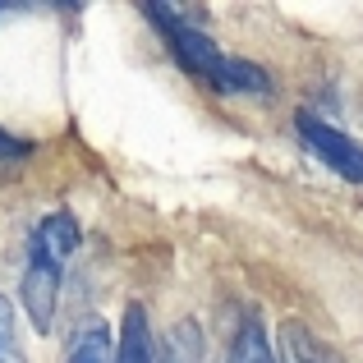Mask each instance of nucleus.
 <instances>
[{
	"instance_id": "obj_1",
	"label": "nucleus",
	"mask_w": 363,
	"mask_h": 363,
	"mask_svg": "<svg viewBox=\"0 0 363 363\" xmlns=\"http://www.w3.org/2000/svg\"><path fill=\"white\" fill-rule=\"evenodd\" d=\"M147 18H157V28L166 33L170 51H175V60L184 65V69L203 74L207 83H216V74H221V60H225V51H221V46H216L212 37L203 33V28L184 23V18H179L170 5H147Z\"/></svg>"
},
{
	"instance_id": "obj_2",
	"label": "nucleus",
	"mask_w": 363,
	"mask_h": 363,
	"mask_svg": "<svg viewBox=\"0 0 363 363\" xmlns=\"http://www.w3.org/2000/svg\"><path fill=\"white\" fill-rule=\"evenodd\" d=\"M294 129H299L303 147H308L327 170H336L340 179H350V184H363V147L350 138V133H340L336 124L318 120L313 111H299V116H294Z\"/></svg>"
},
{
	"instance_id": "obj_3",
	"label": "nucleus",
	"mask_w": 363,
	"mask_h": 363,
	"mask_svg": "<svg viewBox=\"0 0 363 363\" xmlns=\"http://www.w3.org/2000/svg\"><path fill=\"white\" fill-rule=\"evenodd\" d=\"M18 299H23L33 327L46 336V331H51V322H55V299H60V267L42 262V257H28L23 281H18Z\"/></svg>"
},
{
	"instance_id": "obj_4",
	"label": "nucleus",
	"mask_w": 363,
	"mask_h": 363,
	"mask_svg": "<svg viewBox=\"0 0 363 363\" xmlns=\"http://www.w3.org/2000/svg\"><path fill=\"white\" fill-rule=\"evenodd\" d=\"M74 248H79V221H74L69 212H51V216L37 221L28 257H42V262H51V267L65 272V262L74 257Z\"/></svg>"
},
{
	"instance_id": "obj_5",
	"label": "nucleus",
	"mask_w": 363,
	"mask_h": 363,
	"mask_svg": "<svg viewBox=\"0 0 363 363\" xmlns=\"http://www.w3.org/2000/svg\"><path fill=\"white\" fill-rule=\"evenodd\" d=\"M212 88L230 92V97H272V79H267V69H257L253 60H240V55H225V60H221V74H216Z\"/></svg>"
},
{
	"instance_id": "obj_6",
	"label": "nucleus",
	"mask_w": 363,
	"mask_h": 363,
	"mask_svg": "<svg viewBox=\"0 0 363 363\" xmlns=\"http://www.w3.org/2000/svg\"><path fill=\"white\" fill-rule=\"evenodd\" d=\"M152 327H147V313L138 308V303H129V313H124V327H120V345L111 363H152Z\"/></svg>"
},
{
	"instance_id": "obj_7",
	"label": "nucleus",
	"mask_w": 363,
	"mask_h": 363,
	"mask_svg": "<svg viewBox=\"0 0 363 363\" xmlns=\"http://www.w3.org/2000/svg\"><path fill=\"white\" fill-rule=\"evenodd\" d=\"M116 345H111V331L101 322H83L69 340V363H111Z\"/></svg>"
},
{
	"instance_id": "obj_8",
	"label": "nucleus",
	"mask_w": 363,
	"mask_h": 363,
	"mask_svg": "<svg viewBox=\"0 0 363 363\" xmlns=\"http://www.w3.org/2000/svg\"><path fill=\"white\" fill-rule=\"evenodd\" d=\"M225 363H276V354H272V345H267V336H262L257 322H244L240 327V336H235L230 359Z\"/></svg>"
},
{
	"instance_id": "obj_9",
	"label": "nucleus",
	"mask_w": 363,
	"mask_h": 363,
	"mask_svg": "<svg viewBox=\"0 0 363 363\" xmlns=\"http://www.w3.org/2000/svg\"><path fill=\"white\" fill-rule=\"evenodd\" d=\"M285 350H290V363H336V354L318 345L303 327H285Z\"/></svg>"
},
{
	"instance_id": "obj_10",
	"label": "nucleus",
	"mask_w": 363,
	"mask_h": 363,
	"mask_svg": "<svg viewBox=\"0 0 363 363\" xmlns=\"http://www.w3.org/2000/svg\"><path fill=\"white\" fill-rule=\"evenodd\" d=\"M0 363H23V354H18V336H14V308H9L5 294H0Z\"/></svg>"
},
{
	"instance_id": "obj_11",
	"label": "nucleus",
	"mask_w": 363,
	"mask_h": 363,
	"mask_svg": "<svg viewBox=\"0 0 363 363\" xmlns=\"http://www.w3.org/2000/svg\"><path fill=\"white\" fill-rule=\"evenodd\" d=\"M28 152H33V147H28V143L9 138V133L0 129V161H14V157H28Z\"/></svg>"
},
{
	"instance_id": "obj_12",
	"label": "nucleus",
	"mask_w": 363,
	"mask_h": 363,
	"mask_svg": "<svg viewBox=\"0 0 363 363\" xmlns=\"http://www.w3.org/2000/svg\"><path fill=\"white\" fill-rule=\"evenodd\" d=\"M152 363H175V359H152Z\"/></svg>"
}]
</instances>
